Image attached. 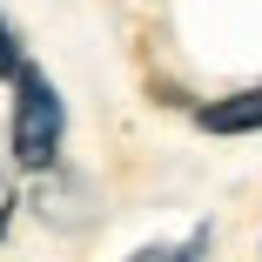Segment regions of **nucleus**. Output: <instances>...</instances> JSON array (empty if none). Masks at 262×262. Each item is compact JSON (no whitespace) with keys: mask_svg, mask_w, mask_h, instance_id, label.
Masks as SVG:
<instances>
[{"mask_svg":"<svg viewBox=\"0 0 262 262\" xmlns=\"http://www.w3.org/2000/svg\"><path fill=\"white\" fill-rule=\"evenodd\" d=\"M61 135H68V108H61L54 81H47L40 68H20V74H14V128H7L14 162H20L27 175L54 168V162H61Z\"/></svg>","mask_w":262,"mask_h":262,"instance_id":"nucleus-1","label":"nucleus"},{"mask_svg":"<svg viewBox=\"0 0 262 262\" xmlns=\"http://www.w3.org/2000/svg\"><path fill=\"white\" fill-rule=\"evenodd\" d=\"M195 128L202 135H262V81L255 88H235L222 101H202V108H195Z\"/></svg>","mask_w":262,"mask_h":262,"instance_id":"nucleus-2","label":"nucleus"},{"mask_svg":"<svg viewBox=\"0 0 262 262\" xmlns=\"http://www.w3.org/2000/svg\"><path fill=\"white\" fill-rule=\"evenodd\" d=\"M20 68H27V61H20V34H14V20H7V14H0V74L14 81Z\"/></svg>","mask_w":262,"mask_h":262,"instance_id":"nucleus-3","label":"nucleus"},{"mask_svg":"<svg viewBox=\"0 0 262 262\" xmlns=\"http://www.w3.org/2000/svg\"><path fill=\"white\" fill-rule=\"evenodd\" d=\"M14 202H20V188H14L7 175H0V235H7V229H14Z\"/></svg>","mask_w":262,"mask_h":262,"instance_id":"nucleus-4","label":"nucleus"}]
</instances>
